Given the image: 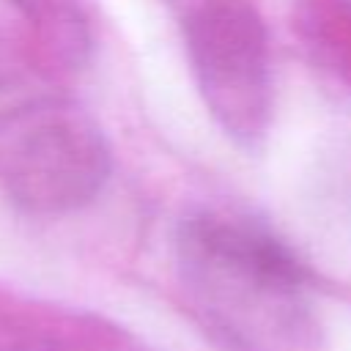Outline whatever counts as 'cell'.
Segmentation results:
<instances>
[{
  "instance_id": "obj_6",
  "label": "cell",
  "mask_w": 351,
  "mask_h": 351,
  "mask_svg": "<svg viewBox=\"0 0 351 351\" xmlns=\"http://www.w3.org/2000/svg\"><path fill=\"white\" fill-rule=\"evenodd\" d=\"M165 3H167V8L176 14V19L181 22V19H186V16H192V14L203 11V8H208V5H214V3H222V0H165Z\"/></svg>"
},
{
  "instance_id": "obj_5",
  "label": "cell",
  "mask_w": 351,
  "mask_h": 351,
  "mask_svg": "<svg viewBox=\"0 0 351 351\" xmlns=\"http://www.w3.org/2000/svg\"><path fill=\"white\" fill-rule=\"evenodd\" d=\"M293 30L313 63L351 90V0H299Z\"/></svg>"
},
{
  "instance_id": "obj_2",
  "label": "cell",
  "mask_w": 351,
  "mask_h": 351,
  "mask_svg": "<svg viewBox=\"0 0 351 351\" xmlns=\"http://www.w3.org/2000/svg\"><path fill=\"white\" fill-rule=\"evenodd\" d=\"M110 173V143L80 101L33 96L0 110V189L16 208L38 217L80 211Z\"/></svg>"
},
{
  "instance_id": "obj_4",
  "label": "cell",
  "mask_w": 351,
  "mask_h": 351,
  "mask_svg": "<svg viewBox=\"0 0 351 351\" xmlns=\"http://www.w3.org/2000/svg\"><path fill=\"white\" fill-rule=\"evenodd\" d=\"M25 25L30 63L52 77L77 74L93 49L90 22L82 0H5Z\"/></svg>"
},
{
  "instance_id": "obj_1",
  "label": "cell",
  "mask_w": 351,
  "mask_h": 351,
  "mask_svg": "<svg viewBox=\"0 0 351 351\" xmlns=\"http://www.w3.org/2000/svg\"><path fill=\"white\" fill-rule=\"evenodd\" d=\"M173 255L192 315L225 351H318L307 269L263 219L228 206L189 208Z\"/></svg>"
},
{
  "instance_id": "obj_7",
  "label": "cell",
  "mask_w": 351,
  "mask_h": 351,
  "mask_svg": "<svg viewBox=\"0 0 351 351\" xmlns=\"http://www.w3.org/2000/svg\"><path fill=\"white\" fill-rule=\"evenodd\" d=\"M0 80H3V63H0Z\"/></svg>"
},
{
  "instance_id": "obj_3",
  "label": "cell",
  "mask_w": 351,
  "mask_h": 351,
  "mask_svg": "<svg viewBox=\"0 0 351 351\" xmlns=\"http://www.w3.org/2000/svg\"><path fill=\"white\" fill-rule=\"evenodd\" d=\"M178 25L208 115L239 148L258 151L271 123V58L255 3L222 0Z\"/></svg>"
}]
</instances>
